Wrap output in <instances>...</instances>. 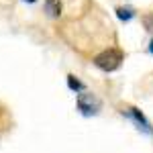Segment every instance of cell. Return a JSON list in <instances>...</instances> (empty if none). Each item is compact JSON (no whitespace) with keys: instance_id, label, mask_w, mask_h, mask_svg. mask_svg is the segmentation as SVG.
<instances>
[{"instance_id":"7","label":"cell","mask_w":153,"mask_h":153,"mask_svg":"<svg viewBox=\"0 0 153 153\" xmlns=\"http://www.w3.org/2000/svg\"><path fill=\"white\" fill-rule=\"evenodd\" d=\"M8 108L6 106L0 104V137H2V133H6L8 131Z\"/></svg>"},{"instance_id":"6","label":"cell","mask_w":153,"mask_h":153,"mask_svg":"<svg viewBox=\"0 0 153 153\" xmlns=\"http://www.w3.org/2000/svg\"><path fill=\"white\" fill-rule=\"evenodd\" d=\"M68 88H70L71 92H76V94L86 92V84L82 80H78V76H74V74H68Z\"/></svg>"},{"instance_id":"3","label":"cell","mask_w":153,"mask_h":153,"mask_svg":"<svg viewBox=\"0 0 153 153\" xmlns=\"http://www.w3.org/2000/svg\"><path fill=\"white\" fill-rule=\"evenodd\" d=\"M76 108L82 117H96L102 108V102L92 92H80L76 96Z\"/></svg>"},{"instance_id":"10","label":"cell","mask_w":153,"mask_h":153,"mask_svg":"<svg viewBox=\"0 0 153 153\" xmlns=\"http://www.w3.org/2000/svg\"><path fill=\"white\" fill-rule=\"evenodd\" d=\"M23 2H29V4H35L37 0H23Z\"/></svg>"},{"instance_id":"9","label":"cell","mask_w":153,"mask_h":153,"mask_svg":"<svg viewBox=\"0 0 153 153\" xmlns=\"http://www.w3.org/2000/svg\"><path fill=\"white\" fill-rule=\"evenodd\" d=\"M149 53H151V55H153V39H151V41H149Z\"/></svg>"},{"instance_id":"1","label":"cell","mask_w":153,"mask_h":153,"mask_svg":"<svg viewBox=\"0 0 153 153\" xmlns=\"http://www.w3.org/2000/svg\"><path fill=\"white\" fill-rule=\"evenodd\" d=\"M123 61H125V53H123L120 49L118 47H108V49H104V51H100L94 57V65L98 70L110 74V71H117L118 68L123 65Z\"/></svg>"},{"instance_id":"8","label":"cell","mask_w":153,"mask_h":153,"mask_svg":"<svg viewBox=\"0 0 153 153\" xmlns=\"http://www.w3.org/2000/svg\"><path fill=\"white\" fill-rule=\"evenodd\" d=\"M143 23L147 27V31L153 33V14H145V16H143Z\"/></svg>"},{"instance_id":"5","label":"cell","mask_w":153,"mask_h":153,"mask_svg":"<svg viewBox=\"0 0 153 153\" xmlns=\"http://www.w3.org/2000/svg\"><path fill=\"white\" fill-rule=\"evenodd\" d=\"M114 12H117V19L123 21V23H131V21L137 16V12H135L133 6H117Z\"/></svg>"},{"instance_id":"2","label":"cell","mask_w":153,"mask_h":153,"mask_svg":"<svg viewBox=\"0 0 153 153\" xmlns=\"http://www.w3.org/2000/svg\"><path fill=\"white\" fill-rule=\"evenodd\" d=\"M120 114L129 118L131 123L137 127L139 133L147 135V137H153V125H151V120L145 117L137 106H123V108H120Z\"/></svg>"},{"instance_id":"4","label":"cell","mask_w":153,"mask_h":153,"mask_svg":"<svg viewBox=\"0 0 153 153\" xmlns=\"http://www.w3.org/2000/svg\"><path fill=\"white\" fill-rule=\"evenodd\" d=\"M43 8L47 12V16L59 19V16H61V0H45V2H43Z\"/></svg>"}]
</instances>
